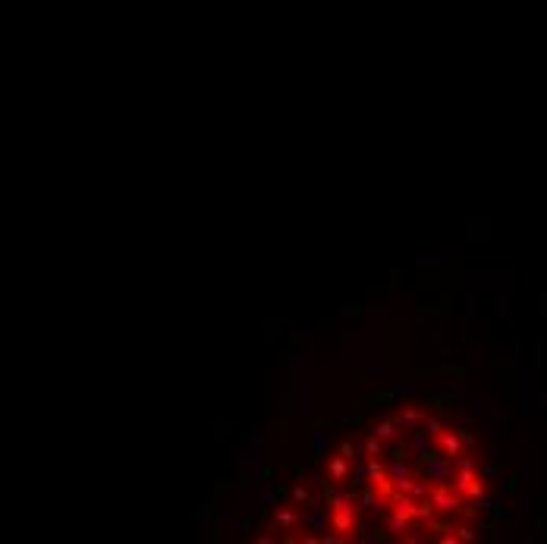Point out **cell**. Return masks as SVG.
I'll return each mask as SVG.
<instances>
[{
    "label": "cell",
    "mask_w": 547,
    "mask_h": 544,
    "mask_svg": "<svg viewBox=\"0 0 547 544\" xmlns=\"http://www.w3.org/2000/svg\"><path fill=\"white\" fill-rule=\"evenodd\" d=\"M378 437H396V431H393V422H384V425L378 428Z\"/></svg>",
    "instance_id": "obj_4"
},
{
    "label": "cell",
    "mask_w": 547,
    "mask_h": 544,
    "mask_svg": "<svg viewBox=\"0 0 547 544\" xmlns=\"http://www.w3.org/2000/svg\"><path fill=\"white\" fill-rule=\"evenodd\" d=\"M346 472H349V465H346V459H343V456H337V459L330 462V481L346 478Z\"/></svg>",
    "instance_id": "obj_2"
},
{
    "label": "cell",
    "mask_w": 547,
    "mask_h": 544,
    "mask_svg": "<svg viewBox=\"0 0 547 544\" xmlns=\"http://www.w3.org/2000/svg\"><path fill=\"white\" fill-rule=\"evenodd\" d=\"M365 450H368V453H381V443H378V437H371V440L365 443Z\"/></svg>",
    "instance_id": "obj_5"
},
{
    "label": "cell",
    "mask_w": 547,
    "mask_h": 544,
    "mask_svg": "<svg viewBox=\"0 0 547 544\" xmlns=\"http://www.w3.org/2000/svg\"><path fill=\"white\" fill-rule=\"evenodd\" d=\"M296 522H299L296 510H280V513H277V526H296Z\"/></svg>",
    "instance_id": "obj_3"
},
{
    "label": "cell",
    "mask_w": 547,
    "mask_h": 544,
    "mask_svg": "<svg viewBox=\"0 0 547 544\" xmlns=\"http://www.w3.org/2000/svg\"><path fill=\"white\" fill-rule=\"evenodd\" d=\"M292 497H296V500H308V494H305L302 488H296V491H292Z\"/></svg>",
    "instance_id": "obj_6"
},
{
    "label": "cell",
    "mask_w": 547,
    "mask_h": 544,
    "mask_svg": "<svg viewBox=\"0 0 547 544\" xmlns=\"http://www.w3.org/2000/svg\"><path fill=\"white\" fill-rule=\"evenodd\" d=\"M334 529H337V532H349V529H353V507L334 510Z\"/></svg>",
    "instance_id": "obj_1"
}]
</instances>
